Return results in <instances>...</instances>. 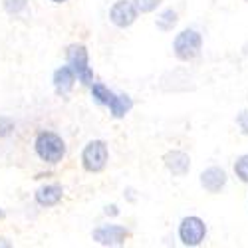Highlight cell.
I'll return each mask as SVG.
<instances>
[{
    "label": "cell",
    "mask_w": 248,
    "mask_h": 248,
    "mask_svg": "<svg viewBox=\"0 0 248 248\" xmlns=\"http://www.w3.org/2000/svg\"><path fill=\"white\" fill-rule=\"evenodd\" d=\"M4 217V213H2V209H0V218H2Z\"/></svg>",
    "instance_id": "cell-22"
},
{
    "label": "cell",
    "mask_w": 248,
    "mask_h": 248,
    "mask_svg": "<svg viewBox=\"0 0 248 248\" xmlns=\"http://www.w3.org/2000/svg\"><path fill=\"white\" fill-rule=\"evenodd\" d=\"M34 151L40 161L48 165H58L66 157V141L54 131H40L34 141Z\"/></svg>",
    "instance_id": "cell-1"
},
{
    "label": "cell",
    "mask_w": 248,
    "mask_h": 248,
    "mask_svg": "<svg viewBox=\"0 0 248 248\" xmlns=\"http://www.w3.org/2000/svg\"><path fill=\"white\" fill-rule=\"evenodd\" d=\"M92 97H93V101L99 103V106H108L109 108V103L113 101L115 93L103 84H92Z\"/></svg>",
    "instance_id": "cell-14"
},
{
    "label": "cell",
    "mask_w": 248,
    "mask_h": 248,
    "mask_svg": "<svg viewBox=\"0 0 248 248\" xmlns=\"http://www.w3.org/2000/svg\"><path fill=\"white\" fill-rule=\"evenodd\" d=\"M76 72L72 70V66H62L54 72V88L58 95H68L76 84Z\"/></svg>",
    "instance_id": "cell-10"
},
{
    "label": "cell",
    "mask_w": 248,
    "mask_h": 248,
    "mask_svg": "<svg viewBox=\"0 0 248 248\" xmlns=\"http://www.w3.org/2000/svg\"><path fill=\"white\" fill-rule=\"evenodd\" d=\"M232 171L240 183L248 185V153H242L240 157H236V161L232 165Z\"/></svg>",
    "instance_id": "cell-15"
},
{
    "label": "cell",
    "mask_w": 248,
    "mask_h": 248,
    "mask_svg": "<svg viewBox=\"0 0 248 248\" xmlns=\"http://www.w3.org/2000/svg\"><path fill=\"white\" fill-rule=\"evenodd\" d=\"M199 185L202 187L204 193L209 195H218L226 189L229 185V173H226L224 167H218V165H211L204 171H201L199 175Z\"/></svg>",
    "instance_id": "cell-6"
},
{
    "label": "cell",
    "mask_w": 248,
    "mask_h": 248,
    "mask_svg": "<svg viewBox=\"0 0 248 248\" xmlns=\"http://www.w3.org/2000/svg\"><path fill=\"white\" fill-rule=\"evenodd\" d=\"M131 108H133V101H131V97L127 93H115L113 101L109 103V111H111V115L115 119L125 117L131 111Z\"/></svg>",
    "instance_id": "cell-12"
},
{
    "label": "cell",
    "mask_w": 248,
    "mask_h": 248,
    "mask_svg": "<svg viewBox=\"0 0 248 248\" xmlns=\"http://www.w3.org/2000/svg\"><path fill=\"white\" fill-rule=\"evenodd\" d=\"M108 159H109V151L106 141L101 139H92L81 151V165H84L88 173H101L106 169Z\"/></svg>",
    "instance_id": "cell-4"
},
{
    "label": "cell",
    "mask_w": 248,
    "mask_h": 248,
    "mask_svg": "<svg viewBox=\"0 0 248 248\" xmlns=\"http://www.w3.org/2000/svg\"><path fill=\"white\" fill-rule=\"evenodd\" d=\"M62 191L60 185H42L38 191H36V202L44 209H50V206H56L60 201H62Z\"/></svg>",
    "instance_id": "cell-11"
},
{
    "label": "cell",
    "mask_w": 248,
    "mask_h": 248,
    "mask_svg": "<svg viewBox=\"0 0 248 248\" xmlns=\"http://www.w3.org/2000/svg\"><path fill=\"white\" fill-rule=\"evenodd\" d=\"M163 165L173 177H187L191 171V157L181 149H171L163 155Z\"/></svg>",
    "instance_id": "cell-9"
},
{
    "label": "cell",
    "mask_w": 248,
    "mask_h": 248,
    "mask_svg": "<svg viewBox=\"0 0 248 248\" xmlns=\"http://www.w3.org/2000/svg\"><path fill=\"white\" fill-rule=\"evenodd\" d=\"M161 2H163V0H133V4L137 6V10L143 12V14L157 10V6H159Z\"/></svg>",
    "instance_id": "cell-17"
},
{
    "label": "cell",
    "mask_w": 248,
    "mask_h": 248,
    "mask_svg": "<svg viewBox=\"0 0 248 248\" xmlns=\"http://www.w3.org/2000/svg\"><path fill=\"white\" fill-rule=\"evenodd\" d=\"M202 52V34L195 28L181 30L173 40V54L181 62H193Z\"/></svg>",
    "instance_id": "cell-2"
},
{
    "label": "cell",
    "mask_w": 248,
    "mask_h": 248,
    "mask_svg": "<svg viewBox=\"0 0 248 248\" xmlns=\"http://www.w3.org/2000/svg\"><path fill=\"white\" fill-rule=\"evenodd\" d=\"M236 127H238V133L248 137V109H242L238 115H236Z\"/></svg>",
    "instance_id": "cell-18"
},
{
    "label": "cell",
    "mask_w": 248,
    "mask_h": 248,
    "mask_svg": "<svg viewBox=\"0 0 248 248\" xmlns=\"http://www.w3.org/2000/svg\"><path fill=\"white\" fill-rule=\"evenodd\" d=\"M14 131V121L10 117H0V137H6Z\"/></svg>",
    "instance_id": "cell-19"
},
{
    "label": "cell",
    "mask_w": 248,
    "mask_h": 248,
    "mask_svg": "<svg viewBox=\"0 0 248 248\" xmlns=\"http://www.w3.org/2000/svg\"><path fill=\"white\" fill-rule=\"evenodd\" d=\"M4 2V10L8 12V14H20L26 6H28V0H2Z\"/></svg>",
    "instance_id": "cell-16"
},
{
    "label": "cell",
    "mask_w": 248,
    "mask_h": 248,
    "mask_svg": "<svg viewBox=\"0 0 248 248\" xmlns=\"http://www.w3.org/2000/svg\"><path fill=\"white\" fill-rule=\"evenodd\" d=\"M177 22H179V14H177V10H173V8H165V10L157 16V20H155L157 28L163 30V32H171V30L177 26Z\"/></svg>",
    "instance_id": "cell-13"
},
{
    "label": "cell",
    "mask_w": 248,
    "mask_h": 248,
    "mask_svg": "<svg viewBox=\"0 0 248 248\" xmlns=\"http://www.w3.org/2000/svg\"><path fill=\"white\" fill-rule=\"evenodd\" d=\"M244 2H248V0H244Z\"/></svg>",
    "instance_id": "cell-23"
},
{
    "label": "cell",
    "mask_w": 248,
    "mask_h": 248,
    "mask_svg": "<svg viewBox=\"0 0 248 248\" xmlns=\"http://www.w3.org/2000/svg\"><path fill=\"white\" fill-rule=\"evenodd\" d=\"M106 215H117V206H115V204L106 206Z\"/></svg>",
    "instance_id": "cell-20"
},
{
    "label": "cell",
    "mask_w": 248,
    "mask_h": 248,
    "mask_svg": "<svg viewBox=\"0 0 248 248\" xmlns=\"http://www.w3.org/2000/svg\"><path fill=\"white\" fill-rule=\"evenodd\" d=\"M50 2H54V4H64V2H68V0H50Z\"/></svg>",
    "instance_id": "cell-21"
},
{
    "label": "cell",
    "mask_w": 248,
    "mask_h": 248,
    "mask_svg": "<svg viewBox=\"0 0 248 248\" xmlns=\"http://www.w3.org/2000/svg\"><path fill=\"white\" fill-rule=\"evenodd\" d=\"M179 240L183 246H201L206 240L209 229H206V222L197 217V215H189L179 222Z\"/></svg>",
    "instance_id": "cell-3"
},
{
    "label": "cell",
    "mask_w": 248,
    "mask_h": 248,
    "mask_svg": "<svg viewBox=\"0 0 248 248\" xmlns=\"http://www.w3.org/2000/svg\"><path fill=\"white\" fill-rule=\"evenodd\" d=\"M129 231L121 224H101L92 232V238L101 246H121L125 244Z\"/></svg>",
    "instance_id": "cell-7"
},
{
    "label": "cell",
    "mask_w": 248,
    "mask_h": 248,
    "mask_svg": "<svg viewBox=\"0 0 248 248\" xmlns=\"http://www.w3.org/2000/svg\"><path fill=\"white\" fill-rule=\"evenodd\" d=\"M68 66H72V70L76 72L78 79L84 86H92L93 84V72L90 68V56H88V48L84 44H72L68 48Z\"/></svg>",
    "instance_id": "cell-5"
},
{
    "label": "cell",
    "mask_w": 248,
    "mask_h": 248,
    "mask_svg": "<svg viewBox=\"0 0 248 248\" xmlns=\"http://www.w3.org/2000/svg\"><path fill=\"white\" fill-rule=\"evenodd\" d=\"M137 6L133 4V0H117V2L109 8V20L111 24L117 28H129L135 20H137Z\"/></svg>",
    "instance_id": "cell-8"
}]
</instances>
